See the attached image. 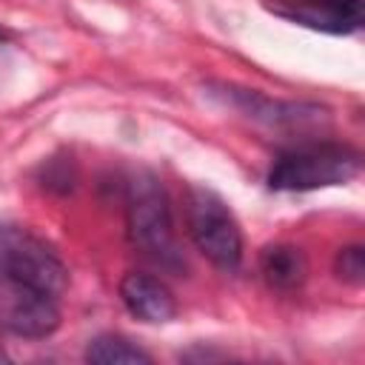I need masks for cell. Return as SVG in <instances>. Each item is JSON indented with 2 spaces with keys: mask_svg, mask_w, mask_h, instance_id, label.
I'll return each instance as SVG.
<instances>
[{
  "mask_svg": "<svg viewBox=\"0 0 365 365\" xmlns=\"http://www.w3.org/2000/svg\"><path fill=\"white\" fill-rule=\"evenodd\" d=\"M120 299L128 308V314H134L143 322H168L177 314L174 294L165 282H160L151 274L128 271L120 279Z\"/></svg>",
  "mask_w": 365,
  "mask_h": 365,
  "instance_id": "obj_7",
  "label": "cell"
},
{
  "mask_svg": "<svg viewBox=\"0 0 365 365\" xmlns=\"http://www.w3.org/2000/svg\"><path fill=\"white\" fill-rule=\"evenodd\" d=\"M86 359L94 362V365H148L151 354H145L143 348H137L125 336L103 334V336H94L88 342Z\"/></svg>",
  "mask_w": 365,
  "mask_h": 365,
  "instance_id": "obj_9",
  "label": "cell"
},
{
  "mask_svg": "<svg viewBox=\"0 0 365 365\" xmlns=\"http://www.w3.org/2000/svg\"><path fill=\"white\" fill-rule=\"evenodd\" d=\"M334 271L339 279L351 282V285H359L365 279V254L359 245H348V248H339L336 254V262H334Z\"/></svg>",
  "mask_w": 365,
  "mask_h": 365,
  "instance_id": "obj_10",
  "label": "cell"
},
{
  "mask_svg": "<svg viewBox=\"0 0 365 365\" xmlns=\"http://www.w3.org/2000/svg\"><path fill=\"white\" fill-rule=\"evenodd\" d=\"M128 237L148 257L165 265L180 262L168 197L154 174L143 171L128 185Z\"/></svg>",
  "mask_w": 365,
  "mask_h": 365,
  "instance_id": "obj_2",
  "label": "cell"
},
{
  "mask_svg": "<svg viewBox=\"0 0 365 365\" xmlns=\"http://www.w3.org/2000/svg\"><path fill=\"white\" fill-rule=\"evenodd\" d=\"M259 271L268 288L274 291H294L308 277V259L297 245H268L259 254Z\"/></svg>",
  "mask_w": 365,
  "mask_h": 365,
  "instance_id": "obj_8",
  "label": "cell"
},
{
  "mask_svg": "<svg viewBox=\"0 0 365 365\" xmlns=\"http://www.w3.org/2000/svg\"><path fill=\"white\" fill-rule=\"evenodd\" d=\"M0 43H3V34H0Z\"/></svg>",
  "mask_w": 365,
  "mask_h": 365,
  "instance_id": "obj_12",
  "label": "cell"
},
{
  "mask_svg": "<svg viewBox=\"0 0 365 365\" xmlns=\"http://www.w3.org/2000/svg\"><path fill=\"white\" fill-rule=\"evenodd\" d=\"M271 11L305 29L328 31V34H351L362 29L365 20L362 0H291V3H274Z\"/></svg>",
  "mask_w": 365,
  "mask_h": 365,
  "instance_id": "obj_6",
  "label": "cell"
},
{
  "mask_svg": "<svg viewBox=\"0 0 365 365\" xmlns=\"http://www.w3.org/2000/svg\"><path fill=\"white\" fill-rule=\"evenodd\" d=\"M57 325H60L57 297L0 274V328L11 331L14 336L43 339L54 334Z\"/></svg>",
  "mask_w": 365,
  "mask_h": 365,
  "instance_id": "obj_5",
  "label": "cell"
},
{
  "mask_svg": "<svg viewBox=\"0 0 365 365\" xmlns=\"http://www.w3.org/2000/svg\"><path fill=\"white\" fill-rule=\"evenodd\" d=\"M188 231L194 245L222 271H237L242 262V234L228 205L205 188L188 197Z\"/></svg>",
  "mask_w": 365,
  "mask_h": 365,
  "instance_id": "obj_4",
  "label": "cell"
},
{
  "mask_svg": "<svg viewBox=\"0 0 365 365\" xmlns=\"http://www.w3.org/2000/svg\"><path fill=\"white\" fill-rule=\"evenodd\" d=\"M0 362H6V354H3V351H0Z\"/></svg>",
  "mask_w": 365,
  "mask_h": 365,
  "instance_id": "obj_11",
  "label": "cell"
},
{
  "mask_svg": "<svg viewBox=\"0 0 365 365\" xmlns=\"http://www.w3.org/2000/svg\"><path fill=\"white\" fill-rule=\"evenodd\" d=\"M0 274L34 285L51 297H60L68 288L63 259L40 237L20 225H0Z\"/></svg>",
  "mask_w": 365,
  "mask_h": 365,
  "instance_id": "obj_3",
  "label": "cell"
},
{
  "mask_svg": "<svg viewBox=\"0 0 365 365\" xmlns=\"http://www.w3.org/2000/svg\"><path fill=\"white\" fill-rule=\"evenodd\" d=\"M359 174V154L339 143H311L279 154L268 171L274 191H314L342 185Z\"/></svg>",
  "mask_w": 365,
  "mask_h": 365,
  "instance_id": "obj_1",
  "label": "cell"
}]
</instances>
